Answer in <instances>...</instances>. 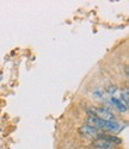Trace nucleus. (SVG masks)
Segmentation results:
<instances>
[{
	"mask_svg": "<svg viewBox=\"0 0 129 149\" xmlns=\"http://www.w3.org/2000/svg\"><path fill=\"white\" fill-rule=\"evenodd\" d=\"M88 113H90V116L97 117V118L103 119V120H115L112 112H110V111L105 107H96V109L93 107L91 110H88Z\"/></svg>",
	"mask_w": 129,
	"mask_h": 149,
	"instance_id": "nucleus-1",
	"label": "nucleus"
},
{
	"mask_svg": "<svg viewBox=\"0 0 129 149\" xmlns=\"http://www.w3.org/2000/svg\"><path fill=\"white\" fill-rule=\"evenodd\" d=\"M79 132L81 135L86 136V137H98V136H102L103 135V132L100 130H98V129H96L93 127H90V125H87V124H86V125L80 127Z\"/></svg>",
	"mask_w": 129,
	"mask_h": 149,
	"instance_id": "nucleus-2",
	"label": "nucleus"
},
{
	"mask_svg": "<svg viewBox=\"0 0 129 149\" xmlns=\"http://www.w3.org/2000/svg\"><path fill=\"white\" fill-rule=\"evenodd\" d=\"M110 103L112 104V106H114L116 110L120 111V112H125V111L128 110V105L124 104L122 100H120V99H117V98L110 97Z\"/></svg>",
	"mask_w": 129,
	"mask_h": 149,
	"instance_id": "nucleus-3",
	"label": "nucleus"
},
{
	"mask_svg": "<svg viewBox=\"0 0 129 149\" xmlns=\"http://www.w3.org/2000/svg\"><path fill=\"white\" fill-rule=\"evenodd\" d=\"M92 146L95 148H97V149H111L112 148V144L111 143H109L108 141H105L104 139H102V137H99L96 141H93Z\"/></svg>",
	"mask_w": 129,
	"mask_h": 149,
	"instance_id": "nucleus-4",
	"label": "nucleus"
}]
</instances>
